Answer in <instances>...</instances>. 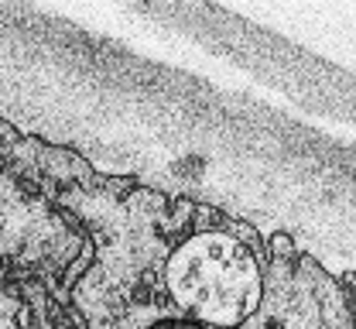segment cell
I'll list each match as a JSON object with an SVG mask.
<instances>
[{
  "label": "cell",
  "mask_w": 356,
  "mask_h": 329,
  "mask_svg": "<svg viewBox=\"0 0 356 329\" xmlns=\"http://www.w3.org/2000/svg\"><path fill=\"white\" fill-rule=\"evenodd\" d=\"M76 254V236L51 213L42 192H31L0 161V264H48Z\"/></svg>",
  "instance_id": "cell-1"
},
{
  "label": "cell",
  "mask_w": 356,
  "mask_h": 329,
  "mask_svg": "<svg viewBox=\"0 0 356 329\" xmlns=\"http://www.w3.org/2000/svg\"><path fill=\"white\" fill-rule=\"evenodd\" d=\"M0 329H14L10 319H7V302H3V298H0Z\"/></svg>",
  "instance_id": "cell-2"
}]
</instances>
